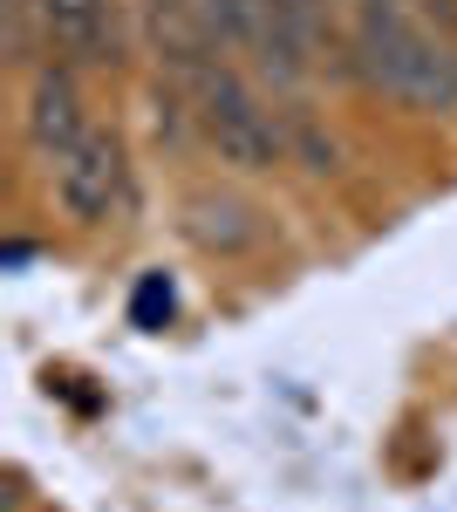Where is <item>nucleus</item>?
Masks as SVG:
<instances>
[{
	"label": "nucleus",
	"mask_w": 457,
	"mask_h": 512,
	"mask_svg": "<svg viewBox=\"0 0 457 512\" xmlns=\"http://www.w3.org/2000/svg\"><path fill=\"white\" fill-rule=\"evenodd\" d=\"M178 226H185V239L198 246V253H219V260L260 246V233H267L260 212H253L246 198H232V192H191L185 212H178Z\"/></svg>",
	"instance_id": "423d86ee"
},
{
	"label": "nucleus",
	"mask_w": 457,
	"mask_h": 512,
	"mask_svg": "<svg viewBox=\"0 0 457 512\" xmlns=\"http://www.w3.org/2000/svg\"><path fill=\"white\" fill-rule=\"evenodd\" d=\"M0 7H7V62H14V69H35L41 41H48L41 0H0Z\"/></svg>",
	"instance_id": "0eeeda50"
},
{
	"label": "nucleus",
	"mask_w": 457,
	"mask_h": 512,
	"mask_svg": "<svg viewBox=\"0 0 457 512\" xmlns=\"http://www.w3.org/2000/svg\"><path fill=\"white\" fill-rule=\"evenodd\" d=\"M185 96H191L198 137L212 144V158L226 164V171L260 178V171H273V164L287 158V130H280V117L260 103V89L239 76V69L212 62L198 82H185Z\"/></svg>",
	"instance_id": "f03ea898"
},
{
	"label": "nucleus",
	"mask_w": 457,
	"mask_h": 512,
	"mask_svg": "<svg viewBox=\"0 0 457 512\" xmlns=\"http://www.w3.org/2000/svg\"><path fill=\"white\" fill-rule=\"evenodd\" d=\"M41 21L62 62H76V69L116 62V0H41Z\"/></svg>",
	"instance_id": "39448f33"
},
{
	"label": "nucleus",
	"mask_w": 457,
	"mask_h": 512,
	"mask_svg": "<svg viewBox=\"0 0 457 512\" xmlns=\"http://www.w3.org/2000/svg\"><path fill=\"white\" fill-rule=\"evenodd\" d=\"M21 130L41 158H62L69 144L89 137V117H82V89L69 69H35L28 82V110H21Z\"/></svg>",
	"instance_id": "20e7f679"
},
{
	"label": "nucleus",
	"mask_w": 457,
	"mask_h": 512,
	"mask_svg": "<svg viewBox=\"0 0 457 512\" xmlns=\"http://www.w3.org/2000/svg\"><path fill=\"white\" fill-rule=\"evenodd\" d=\"M48 185L62 198V212L76 226H103L116 205L130 198V164L110 130H89L82 144H69L62 158H48Z\"/></svg>",
	"instance_id": "7ed1b4c3"
},
{
	"label": "nucleus",
	"mask_w": 457,
	"mask_h": 512,
	"mask_svg": "<svg viewBox=\"0 0 457 512\" xmlns=\"http://www.w3.org/2000/svg\"><path fill=\"white\" fill-rule=\"evenodd\" d=\"M348 76L376 96L444 117L457 110V41L423 0H355L348 7Z\"/></svg>",
	"instance_id": "f257e3e1"
},
{
	"label": "nucleus",
	"mask_w": 457,
	"mask_h": 512,
	"mask_svg": "<svg viewBox=\"0 0 457 512\" xmlns=\"http://www.w3.org/2000/svg\"><path fill=\"white\" fill-rule=\"evenodd\" d=\"M137 315L151 321V315H171V287L164 280H144V294H137Z\"/></svg>",
	"instance_id": "6e6552de"
}]
</instances>
